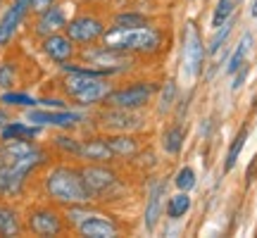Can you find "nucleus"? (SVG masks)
<instances>
[{
    "mask_svg": "<svg viewBox=\"0 0 257 238\" xmlns=\"http://www.w3.org/2000/svg\"><path fill=\"white\" fill-rule=\"evenodd\" d=\"M48 162V148L36 141H0V202L22 198L29 179Z\"/></svg>",
    "mask_w": 257,
    "mask_h": 238,
    "instance_id": "obj_1",
    "label": "nucleus"
},
{
    "mask_svg": "<svg viewBox=\"0 0 257 238\" xmlns=\"http://www.w3.org/2000/svg\"><path fill=\"white\" fill-rule=\"evenodd\" d=\"M60 72H62L60 91L64 93L67 100L79 105V107L100 105L112 91L110 76L102 69H95V67H88V64L64 62L60 64Z\"/></svg>",
    "mask_w": 257,
    "mask_h": 238,
    "instance_id": "obj_2",
    "label": "nucleus"
},
{
    "mask_svg": "<svg viewBox=\"0 0 257 238\" xmlns=\"http://www.w3.org/2000/svg\"><path fill=\"white\" fill-rule=\"evenodd\" d=\"M43 193L46 200L55 202L60 207H69V205H83V202H93V195L88 186L83 181L81 167L74 165H53L43 176Z\"/></svg>",
    "mask_w": 257,
    "mask_h": 238,
    "instance_id": "obj_3",
    "label": "nucleus"
},
{
    "mask_svg": "<svg viewBox=\"0 0 257 238\" xmlns=\"http://www.w3.org/2000/svg\"><path fill=\"white\" fill-rule=\"evenodd\" d=\"M64 219L67 226L76 231L79 236L86 238H114L119 236V221L102 214L93 207V202H83V205H69L64 207Z\"/></svg>",
    "mask_w": 257,
    "mask_h": 238,
    "instance_id": "obj_4",
    "label": "nucleus"
},
{
    "mask_svg": "<svg viewBox=\"0 0 257 238\" xmlns=\"http://www.w3.org/2000/svg\"><path fill=\"white\" fill-rule=\"evenodd\" d=\"M102 46L124 50V53H155L162 46V34L155 27H134V29H114L110 27L102 34Z\"/></svg>",
    "mask_w": 257,
    "mask_h": 238,
    "instance_id": "obj_5",
    "label": "nucleus"
},
{
    "mask_svg": "<svg viewBox=\"0 0 257 238\" xmlns=\"http://www.w3.org/2000/svg\"><path fill=\"white\" fill-rule=\"evenodd\" d=\"M24 231L34 236H62L69 231L64 212H60V205L55 202H38L31 205L24 217Z\"/></svg>",
    "mask_w": 257,
    "mask_h": 238,
    "instance_id": "obj_6",
    "label": "nucleus"
},
{
    "mask_svg": "<svg viewBox=\"0 0 257 238\" xmlns=\"http://www.w3.org/2000/svg\"><path fill=\"white\" fill-rule=\"evenodd\" d=\"M79 57L83 60V64L95 67V69H102L107 76L126 72L128 67L134 64L131 53L114 50V48H107V46H95V43H93V46H86V48H79Z\"/></svg>",
    "mask_w": 257,
    "mask_h": 238,
    "instance_id": "obj_7",
    "label": "nucleus"
},
{
    "mask_svg": "<svg viewBox=\"0 0 257 238\" xmlns=\"http://www.w3.org/2000/svg\"><path fill=\"white\" fill-rule=\"evenodd\" d=\"M24 119L43 129L53 127V129H60V131H72V129L81 127L83 122L88 119V114L69 110V107H41V105H36V107H29Z\"/></svg>",
    "mask_w": 257,
    "mask_h": 238,
    "instance_id": "obj_8",
    "label": "nucleus"
},
{
    "mask_svg": "<svg viewBox=\"0 0 257 238\" xmlns=\"http://www.w3.org/2000/svg\"><path fill=\"white\" fill-rule=\"evenodd\" d=\"M105 31H107L105 19H100L98 15H93V12H79V15H74V17H69L67 27H64V34L72 38L79 48L98 43Z\"/></svg>",
    "mask_w": 257,
    "mask_h": 238,
    "instance_id": "obj_9",
    "label": "nucleus"
},
{
    "mask_svg": "<svg viewBox=\"0 0 257 238\" xmlns=\"http://www.w3.org/2000/svg\"><path fill=\"white\" fill-rule=\"evenodd\" d=\"M157 93V83L153 81H138L124 88H112L110 95L105 98V105L110 107H121V110H141L153 100Z\"/></svg>",
    "mask_w": 257,
    "mask_h": 238,
    "instance_id": "obj_10",
    "label": "nucleus"
},
{
    "mask_svg": "<svg viewBox=\"0 0 257 238\" xmlns=\"http://www.w3.org/2000/svg\"><path fill=\"white\" fill-rule=\"evenodd\" d=\"M81 174H83L86 186H88V191H91V195H93V202L107 200L112 193L119 188L117 174H114L105 162H86V165L81 167Z\"/></svg>",
    "mask_w": 257,
    "mask_h": 238,
    "instance_id": "obj_11",
    "label": "nucleus"
},
{
    "mask_svg": "<svg viewBox=\"0 0 257 238\" xmlns=\"http://www.w3.org/2000/svg\"><path fill=\"white\" fill-rule=\"evenodd\" d=\"M31 19V0H10V5L0 12V50L15 41L19 29Z\"/></svg>",
    "mask_w": 257,
    "mask_h": 238,
    "instance_id": "obj_12",
    "label": "nucleus"
},
{
    "mask_svg": "<svg viewBox=\"0 0 257 238\" xmlns=\"http://www.w3.org/2000/svg\"><path fill=\"white\" fill-rule=\"evenodd\" d=\"M38 48L46 55V60H50L57 67L64 62H72L74 57L79 55V46L64 31H55V34H48V36L38 38Z\"/></svg>",
    "mask_w": 257,
    "mask_h": 238,
    "instance_id": "obj_13",
    "label": "nucleus"
},
{
    "mask_svg": "<svg viewBox=\"0 0 257 238\" xmlns=\"http://www.w3.org/2000/svg\"><path fill=\"white\" fill-rule=\"evenodd\" d=\"M202 62H205V43L202 36L198 34L195 24L186 27V36H184V72L188 79L200 76L202 72Z\"/></svg>",
    "mask_w": 257,
    "mask_h": 238,
    "instance_id": "obj_14",
    "label": "nucleus"
},
{
    "mask_svg": "<svg viewBox=\"0 0 257 238\" xmlns=\"http://www.w3.org/2000/svg\"><path fill=\"white\" fill-rule=\"evenodd\" d=\"M69 22V15L64 10L62 3H57L53 8L43 10V12H36L34 15V22H31V36L43 38L48 34H55V31H64Z\"/></svg>",
    "mask_w": 257,
    "mask_h": 238,
    "instance_id": "obj_15",
    "label": "nucleus"
},
{
    "mask_svg": "<svg viewBox=\"0 0 257 238\" xmlns=\"http://www.w3.org/2000/svg\"><path fill=\"white\" fill-rule=\"evenodd\" d=\"M100 119V124L105 129H110V131H128V129H138L141 127V122L143 119L136 114V110H121V107H110L107 105V110H102L98 114Z\"/></svg>",
    "mask_w": 257,
    "mask_h": 238,
    "instance_id": "obj_16",
    "label": "nucleus"
},
{
    "mask_svg": "<svg viewBox=\"0 0 257 238\" xmlns=\"http://www.w3.org/2000/svg\"><path fill=\"white\" fill-rule=\"evenodd\" d=\"M114 153H112L107 138H81V148H79V157L76 160H83V162H112L114 160Z\"/></svg>",
    "mask_w": 257,
    "mask_h": 238,
    "instance_id": "obj_17",
    "label": "nucleus"
},
{
    "mask_svg": "<svg viewBox=\"0 0 257 238\" xmlns=\"http://www.w3.org/2000/svg\"><path fill=\"white\" fill-rule=\"evenodd\" d=\"M165 193H167V186L162 181H157L150 186L148 205H146V212H143V224H146L148 231H155L157 221L162 217V210H165Z\"/></svg>",
    "mask_w": 257,
    "mask_h": 238,
    "instance_id": "obj_18",
    "label": "nucleus"
},
{
    "mask_svg": "<svg viewBox=\"0 0 257 238\" xmlns=\"http://www.w3.org/2000/svg\"><path fill=\"white\" fill-rule=\"evenodd\" d=\"M43 134V127L31 124L27 119H10L5 127L0 129V141H36Z\"/></svg>",
    "mask_w": 257,
    "mask_h": 238,
    "instance_id": "obj_19",
    "label": "nucleus"
},
{
    "mask_svg": "<svg viewBox=\"0 0 257 238\" xmlns=\"http://www.w3.org/2000/svg\"><path fill=\"white\" fill-rule=\"evenodd\" d=\"M24 221L19 217V210L8 202H0V236H22Z\"/></svg>",
    "mask_w": 257,
    "mask_h": 238,
    "instance_id": "obj_20",
    "label": "nucleus"
},
{
    "mask_svg": "<svg viewBox=\"0 0 257 238\" xmlns=\"http://www.w3.org/2000/svg\"><path fill=\"white\" fill-rule=\"evenodd\" d=\"M0 105L15 107V110H29V107H36L38 105V98H34V95L27 91L10 88V91H0Z\"/></svg>",
    "mask_w": 257,
    "mask_h": 238,
    "instance_id": "obj_21",
    "label": "nucleus"
},
{
    "mask_svg": "<svg viewBox=\"0 0 257 238\" xmlns=\"http://www.w3.org/2000/svg\"><path fill=\"white\" fill-rule=\"evenodd\" d=\"M50 146L55 148L60 155L64 157H79V148H81V138L72 136L69 131H60L50 138Z\"/></svg>",
    "mask_w": 257,
    "mask_h": 238,
    "instance_id": "obj_22",
    "label": "nucleus"
},
{
    "mask_svg": "<svg viewBox=\"0 0 257 238\" xmlns=\"http://www.w3.org/2000/svg\"><path fill=\"white\" fill-rule=\"evenodd\" d=\"M184 141H186L184 129L179 127V124H174V127H169L162 134V150H165L167 155H179L181 148H184Z\"/></svg>",
    "mask_w": 257,
    "mask_h": 238,
    "instance_id": "obj_23",
    "label": "nucleus"
},
{
    "mask_svg": "<svg viewBox=\"0 0 257 238\" xmlns=\"http://www.w3.org/2000/svg\"><path fill=\"white\" fill-rule=\"evenodd\" d=\"M191 210V195L188 191H179L176 195H172L169 200H167V217L169 219H181L186 217Z\"/></svg>",
    "mask_w": 257,
    "mask_h": 238,
    "instance_id": "obj_24",
    "label": "nucleus"
},
{
    "mask_svg": "<svg viewBox=\"0 0 257 238\" xmlns=\"http://www.w3.org/2000/svg\"><path fill=\"white\" fill-rule=\"evenodd\" d=\"M110 143L112 153L117 157H126V155H134L138 150V141L134 136H126V134H119V136H110L107 138Z\"/></svg>",
    "mask_w": 257,
    "mask_h": 238,
    "instance_id": "obj_25",
    "label": "nucleus"
},
{
    "mask_svg": "<svg viewBox=\"0 0 257 238\" xmlns=\"http://www.w3.org/2000/svg\"><path fill=\"white\" fill-rule=\"evenodd\" d=\"M250 46H252V34H243V38H240L238 48H236V53L231 55L229 64H226V72H229V74H236L240 67L245 64V55H248Z\"/></svg>",
    "mask_w": 257,
    "mask_h": 238,
    "instance_id": "obj_26",
    "label": "nucleus"
},
{
    "mask_svg": "<svg viewBox=\"0 0 257 238\" xmlns=\"http://www.w3.org/2000/svg\"><path fill=\"white\" fill-rule=\"evenodd\" d=\"M248 127H243L238 131V136L233 138V143H231L229 153H226V160H224V172H231L233 167H236V162H238L240 157V150H243V146H245V141H248Z\"/></svg>",
    "mask_w": 257,
    "mask_h": 238,
    "instance_id": "obj_27",
    "label": "nucleus"
},
{
    "mask_svg": "<svg viewBox=\"0 0 257 238\" xmlns=\"http://www.w3.org/2000/svg\"><path fill=\"white\" fill-rule=\"evenodd\" d=\"M19 83V69L12 60H0V91L17 88Z\"/></svg>",
    "mask_w": 257,
    "mask_h": 238,
    "instance_id": "obj_28",
    "label": "nucleus"
},
{
    "mask_svg": "<svg viewBox=\"0 0 257 238\" xmlns=\"http://www.w3.org/2000/svg\"><path fill=\"white\" fill-rule=\"evenodd\" d=\"M233 24H236V19L233 17H229L224 24H221L219 29H217V34L212 36V41H210V48H207V53L210 55H217L221 48H224V43L229 41V36H231V31H233Z\"/></svg>",
    "mask_w": 257,
    "mask_h": 238,
    "instance_id": "obj_29",
    "label": "nucleus"
},
{
    "mask_svg": "<svg viewBox=\"0 0 257 238\" xmlns=\"http://www.w3.org/2000/svg\"><path fill=\"white\" fill-rule=\"evenodd\" d=\"M148 19L141 12H119L112 17V27L114 29H134V27H146Z\"/></svg>",
    "mask_w": 257,
    "mask_h": 238,
    "instance_id": "obj_30",
    "label": "nucleus"
},
{
    "mask_svg": "<svg viewBox=\"0 0 257 238\" xmlns=\"http://www.w3.org/2000/svg\"><path fill=\"white\" fill-rule=\"evenodd\" d=\"M229 17H233V0H219L214 8V15H212V27L219 29Z\"/></svg>",
    "mask_w": 257,
    "mask_h": 238,
    "instance_id": "obj_31",
    "label": "nucleus"
},
{
    "mask_svg": "<svg viewBox=\"0 0 257 238\" xmlns=\"http://www.w3.org/2000/svg\"><path fill=\"white\" fill-rule=\"evenodd\" d=\"M176 93H179V88H176V81H167L165 88H162V95H160V112H169L172 107H174Z\"/></svg>",
    "mask_w": 257,
    "mask_h": 238,
    "instance_id": "obj_32",
    "label": "nucleus"
},
{
    "mask_svg": "<svg viewBox=\"0 0 257 238\" xmlns=\"http://www.w3.org/2000/svg\"><path fill=\"white\" fill-rule=\"evenodd\" d=\"M174 183L179 191H193V188H195V172H193L191 167H181V169L176 172Z\"/></svg>",
    "mask_w": 257,
    "mask_h": 238,
    "instance_id": "obj_33",
    "label": "nucleus"
},
{
    "mask_svg": "<svg viewBox=\"0 0 257 238\" xmlns=\"http://www.w3.org/2000/svg\"><path fill=\"white\" fill-rule=\"evenodd\" d=\"M57 3H62V0H31V15H36V12H43V10L53 8Z\"/></svg>",
    "mask_w": 257,
    "mask_h": 238,
    "instance_id": "obj_34",
    "label": "nucleus"
},
{
    "mask_svg": "<svg viewBox=\"0 0 257 238\" xmlns=\"http://www.w3.org/2000/svg\"><path fill=\"white\" fill-rule=\"evenodd\" d=\"M248 72H250V67H248V64H243V67H240L238 72H236V79H233V83H231V88H233V91H238L240 86H243V81L248 79Z\"/></svg>",
    "mask_w": 257,
    "mask_h": 238,
    "instance_id": "obj_35",
    "label": "nucleus"
},
{
    "mask_svg": "<svg viewBox=\"0 0 257 238\" xmlns=\"http://www.w3.org/2000/svg\"><path fill=\"white\" fill-rule=\"evenodd\" d=\"M10 119H15L12 114H10V107H5V105H0V129L8 124Z\"/></svg>",
    "mask_w": 257,
    "mask_h": 238,
    "instance_id": "obj_36",
    "label": "nucleus"
},
{
    "mask_svg": "<svg viewBox=\"0 0 257 238\" xmlns=\"http://www.w3.org/2000/svg\"><path fill=\"white\" fill-rule=\"evenodd\" d=\"M255 172H257V155H255V157H252V165H250V169H248V174H245V176H248V183H250V181H252V179H255Z\"/></svg>",
    "mask_w": 257,
    "mask_h": 238,
    "instance_id": "obj_37",
    "label": "nucleus"
},
{
    "mask_svg": "<svg viewBox=\"0 0 257 238\" xmlns=\"http://www.w3.org/2000/svg\"><path fill=\"white\" fill-rule=\"evenodd\" d=\"M250 12H252V17H257V0L252 3V10H250Z\"/></svg>",
    "mask_w": 257,
    "mask_h": 238,
    "instance_id": "obj_38",
    "label": "nucleus"
},
{
    "mask_svg": "<svg viewBox=\"0 0 257 238\" xmlns=\"http://www.w3.org/2000/svg\"><path fill=\"white\" fill-rule=\"evenodd\" d=\"M81 3H98V0H81Z\"/></svg>",
    "mask_w": 257,
    "mask_h": 238,
    "instance_id": "obj_39",
    "label": "nucleus"
},
{
    "mask_svg": "<svg viewBox=\"0 0 257 238\" xmlns=\"http://www.w3.org/2000/svg\"><path fill=\"white\" fill-rule=\"evenodd\" d=\"M0 8H3V0H0Z\"/></svg>",
    "mask_w": 257,
    "mask_h": 238,
    "instance_id": "obj_40",
    "label": "nucleus"
}]
</instances>
